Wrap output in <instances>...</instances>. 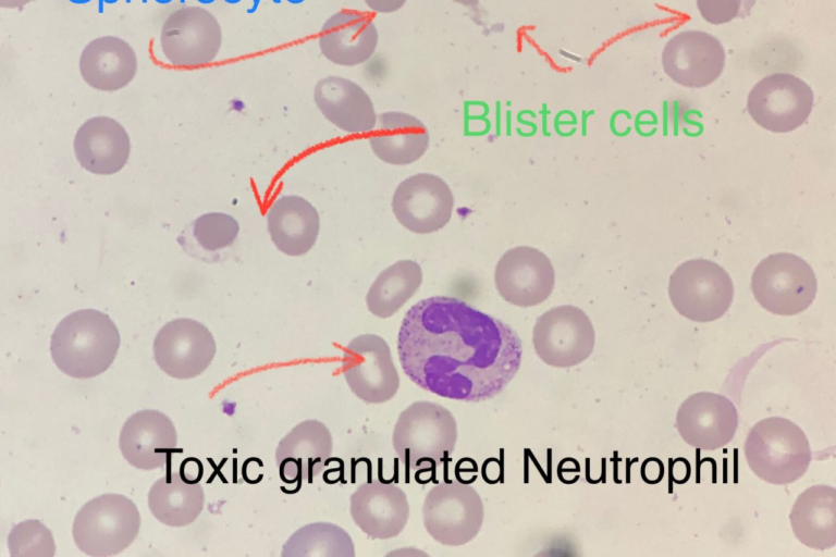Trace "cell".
<instances>
[{"label": "cell", "instance_id": "1", "mask_svg": "<svg viewBox=\"0 0 836 557\" xmlns=\"http://www.w3.org/2000/svg\"><path fill=\"white\" fill-rule=\"evenodd\" d=\"M405 374L440 397L482 401L499 395L517 373L521 341L506 323L464 300L433 296L405 314L397 337Z\"/></svg>", "mask_w": 836, "mask_h": 557}, {"label": "cell", "instance_id": "2", "mask_svg": "<svg viewBox=\"0 0 836 557\" xmlns=\"http://www.w3.org/2000/svg\"><path fill=\"white\" fill-rule=\"evenodd\" d=\"M120 334L110 317L96 309L70 313L51 336L50 352L64 374L89 379L103 373L114 361Z\"/></svg>", "mask_w": 836, "mask_h": 557}, {"label": "cell", "instance_id": "3", "mask_svg": "<svg viewBox=\"0 0 836 557\" xmlns=\"http://www.w3.org/2000/svg\"><path fill=\"white\" fill-rule=\"evenodd\" d=\"M457 434L456 420L448 409L419 400L399 413L392 444L407 469L434 471L453 453Z\"/></svg>", "mask_w": 836, "mask_h": 557}, {"label": "cell", "instance_id": "4", "mask_svg": "<svg viewBox=\"0 0 836 557\" xmlns=\"http://www.w3.org/2000/svg\"><path fill=\"white\" fill-rule=\"evenodd\" d=\"M743 450L752 472L775 485L789 484L800 479L812 459L804 432L783 417L758 421L747 435Z\"/></svg>", "mask_w": 836, "mask_h": 557}, {"label": "cell", "instance_id": "5", "mask_svg": "<svg viewBox=\"0 0 836 557\" xmlns=\"http://www.w3.org/2000/svg\"><path fill=\"white\" fill-rule=\"evenodd\" d=\"M140 515L133 500L107 493L88 500L77 511L72 534L86 555L106 557L127 548L138 535Z\"/></svg>", "mask_w": 836, "mask_h": 557}, {"label": "cell", "instance_id": "6", "mask_svg": "<svg viewBox=\"0 0 836 557\" xmlns=\"http://www.w3.org/2000/svg\"><path fill=\"white\" fill-rule=\"evenodd\" d=\"M751 288L762 308L778 315H795L813 302L817 282L810 264L802 258L777 252L754 269Z\"/></svg>", "mask_w": 836, "mask_h": 557}, {"label": "cell", "instance_id": "7", "mask_svg": "<svg viewBox=\"0 0 836 557\" xmlns=\"http://www.w3.org/2000/svg\"><path fill=\"white\" fill-rule=\"evenodd\" d=\"M668 296L676 311L696 322H712L723 317L734 297L729 274L717 263L692 259L671 275Z\"/></svg>", "mask_w": 836, "mask_h": 557}, {"label": "cell", "instance_id": "8", "mask_svg": "<svg viewBox=\"0 0 836 557\" xmlns=\"http://www.w3.org/2000/svg\"><path fill=\"white\" fill-rule=\"evenodd\" d=\"M484 517L482 499L471 486L443 481L431 487L422 505L428 534L446 546H460L479 533Z\"/></svg>", "mask_w": 836, "mask_h": 557}, {"label": "cell", "instance_id": "9", "mask_svg": "<svg viewBox=\"0 0 836 557\" xmlns=\"http://www.w3.org/2000/svg\"><path fill=\"white\" fill-rule=\"evenodd\" d=\"M595 334L589 317L578 307L562 305L541 314L533 326L532 343L548 366L570 368L593 351Z\"/></svg>", "mask_w": 836, "mask_h": 557}, {"label": "cell", "instance_id": "10", "mask_svg": "<svg viewBox=\"0 0 836 557\" xmlns=\"http://www.w3.org/2000/svg\"><path fill=\"white\" fill-rule=\"evenodd\" d=\"M342 369L351 391L367 404L389 401L399 388L390 347L379 335L354 337L345 347Z\"/></svg>", "mask_w": 836, "mask_h": 557}, {"label": "cell", "instance_id": "11", "mask_svg": "<svg viewBox=\"0 0 836 557\" xmlns=\"http://www.w3.org/2000/svg\"><path fill=\"white\" fill-rule=\"evenodd\" d=\"M222 44L218 20L201 7H184L164 21L160 35L163 55L174 66L196 67L211 63Z\"/></svg>", "mask_w": 836, "mask_h": 557}, {"label": "cell", "instance_id": "12", "mask_svg": "<svg viewBox=\"0 0 836 557\" xmlns=\"http://www.w3.org/2000/svg\"><path fill=\"white\" fill-rule=\"evenodd\" d=\"M813 91L802 79L788 73L762 78L751 89L747 109L761 127L787 133L801 126L813 107Z\"/></svg>", "mask_w": 836, "mask_h": 557}, {"label": "cell", "instance_id": "13", "mask_svg": "<svg viewBox=\"0 0 836 557\" xmlns=\"http://www.w3.org/2000/svg\"><path fill=\"white\" fill-rule=\"evenodd\" d=\"M152 349L156 363L165 374L186 380L200 375L210 366L217 345L202 323L179 318L161 327Z\"/></svg>", "mask_w": 836, "mask_h": 557}, {"label": "cell", "instance_id": "14", "mask_svg": "<svg viewBox=\"0 0 836 557\" xmlns=\"http://www.w3.org/2000/svg\"><path fill=\"white\" fill-rule=\"evenodd\" d=\"M454 197L448 185L438 175L418 173L396 187L392 210L408 231L429 234L444 227L451 220Z\"/></svg>", "mask_w": 836, "mask_h": 557}, {"label": "cell", "instance_id": "15", "mask_svg": "<svg viewBox=\"0 0 836 557\" xmlns=\"http://www.w3.org/2000/svg\"><path fill=\"white\" fill-rule=\"evenodd\" d=\"M495 287L501 297L518 307H532L553 292L555 271L549 257L537 248L518 246L507 250L496 263Z\"/></svg>", "mask_w": 836, "mask_h": 557}, {"label": "cell", "instance_id": "16", "mask_svg": "<svg viewBox=\"0 0 836 557\" xmlns=\"http://www.w3.org/2000/svg\"><path fill=\"white\" fill-rule=\"evenodd\" d=\"M675 426L688 445L702 450H715L734 438L738 412L726 396L699 392L690 395L679 406Z\"/></svg>", "mask_w": 836, "mask_h": 557}, {"label": "cell", "instance_id": "17", "mask_svg": "<svg viewBox=\"0 0 836 557\" xmlns=\"http://www.w3.org/2000/svg\"><path fill=\"white\" fill-rule=\"evenodd\" d=\"M662 65L675 83L701 88L722 74L725 51L714 36L701 30H686L668 40L662 52Z\"/></svg>", "mask_w": 836, "mask_h": 557}, {"label": "cell", "instance_id": "18", "mask_svg": "<svg viewBox=\"0 0 836 557\" xmlns=\"http://www.w3.org/2000/svg\"><path fill=\"white\" fill-rule=\"evenodd\" d=\"M120 450L126 461L139 470L164 466L176 448L177 434L172 420L163 412L144 409L133 413L123 424Z\"/></svg>", "mask_w": 836, "mask_h": 557}, {"label": "cell", "instance_id": "19", "mask_svg": "<svg viewBox=\"0 0 836 557\" xmlns=\"http://www.w3.org/2000/svg\"><path fill=\"white\" fill-rule=\"evenodd\" d=\"M351 516L355 524L373 540L397 536L409 518L405 492L393 483L369 481L351 495Z\"/></svg>", "mask_w": 836, "mask_h": 557}, {"label": "cell", "instance_id": "20", "mask_svg": "<svg viewBox=\"0 0 836 557\" xmlns=\"http://www.w3.org/2000/svg\"><path fill=\"white\" fill-rule=\"evenodd\" d=\"M332 448V435L324 423L309 419L296 424L275 449L281 480L287 484L311 483L327 465Z\"/></svg>", "mask_w": 836, "mask_h": 557}, {"label": "cell", "instance_id": "21", "mask_svg": "<svg viewBox=\"0 0 836 557\" xmlns=\"http://www.w3.org/2000/svg\"><path fill=\"white\" fill-rule=\"evenodd\" d=\"M379 41L378 29L367 14L340 11L322 25L318 44L330 62L342 66H356L367 62Z\"/></svg>", "mask_w": 836, "mask_h": 557}, {"label": "cell", "instance_id": "22", "mask_svg": "<svg viewBox=\"0 0 836 557\" xmlns=\"http://www.w3.org/2000/svg\"><path fill=\"white\" fill-rule=\"evenodd\" d=\"M314 100L323 116L346 133H368L376 127L378 115L372 100L348 78L330 75L320 79L314 89Z\"/></svg>", "mask_w": 836, "mask_h": 557}, {"label": "cell", "instance_id": "23", "mask_svg": "<svg viewBox=\"0 0 836 557\" xmlns=\"http://www.w3.org/2000/svg\"><path fill=\"white\" fill-rule=\"evenodd\" d=\"M130 138L115 120L96 116L86 121L77 131L74 150L79 164L96 174H113L126 163Z\"/></svg>", "mask_w": 836, "mask_h": 557}, {"label": "cell", "instance_id": "24", "mask_svg": "<svg viewBox=\"0 0 836 557\" xmlns=\"http://www.w3.org/2000/svg\"><path fill=\"white\" fill-rule=\"evenodd\" d=\"M267 228L272 243L284 255L298 257L316 244L320 216L306 199L295 195L278 198L267 212Z\"/></svg>", "mask_w": 836, "mask_h": 557}, {"label": "cell", "instance_id": "25", "mask_svg": "<svg viewBox=\"0 0 836 557\" xmlns=\"http://www.w3.org/2000/svg\"><path fill=\"white\" fill-rule=\"evenodd\" d=\"M134 49L115 36H102L89 41L79 58L83 79L93 88L114 91L130 84L137 72Z\"/></svg>", "mask_w": 836, "mask_h": 557}, {"label": "cell", "instance_id": "26", "mask_svg": "<svg viewBox=\"0 0 836 557\" xmlns=\"http://www.w3.org/2000/svg\"><path fill=\"white\" fill-rule=\"evenodd\" d=\"M369 138L373 153L383 162L406 165L420 159L429 147V132L414 115L390 111L378 115Z\"/></svg>", "mask_w": 836, "mask_h": 557}, {"label": "cell", "instance_id": "27", "mask_svg": "<svg viewBox=\"0 0 836 557\" xmlns=\"http://www.w3.org/2000/svg\"><path fill=\"white\" fill-rule=\"evenodd\" d=\"M795 536L813 549H828L836 544V490L817 484L804 490L790 515Z\"/></svg>", "mask_w": 836, "mask_h": 557}, {"label": "cell", "instance_id": "28", "mask_svg": "<svg viewBox=\"0 0 836 557\" xmlns=\"http://www.w3.org/2000/svg\"><path fill=\"white\" fill-rule=\"evenodd\" d=\"M205 493L199 483L184 481L179 472L169 470L157 480L148 493L152 516L169 527H185L202 511Z\"/></svg>", "mask_w": 836, "mask_h": 557}, {"label": "cell", "instance_id": "29", "mask_svg": "<svg viewBox=\"0 0 836 557\" xmlns=\"http://www.w3.org/2000/svg\"><path fill=\"white\" fill-rule=\"evenodd\" d=\"M421 283L420 265L413 260H399L373 281L366 296L367 308L376 317L390 318L415 295Z\"/></svg>", "mask_w": 836, "mask_h": 557}, {"label": "cell", "instance_id": "30", "mask_svg": "<svg viewBox=\"0 0 836 557\" xmlns=\"http://www.w3.org/2000/svg\"><path fill=\"white\" fill-rule=\"evenodd\" d=\"M282 557H354L351 535L331 522H314L296 530L284 543Z\"/></svg>", "mask_w": 836, "mask_h": 557}, {"label": "cell", "instance_id": "31", "mask_svg": "<svg viewBox=\"0 0 836 557\" xmlns=\"http://www.w3.org/2000/svg\"><path fill=\"white\" fill-rule=\"evenodd\" d=\"M8 547L11 557H52L56 554L51 531L35 519L22 521L12 528Z\"/></svg>", "mask_w": 836, "mask_h": 557}, {"label": "cell", "instance_id": "32", "mask_svg": "<svg viewBox=\"0 0 836 557\" xmlns=\"http://www.w3.org/2000/svg\"><path fill=\"white\" fill-rule=\"evenodd\" d=\"M239 232L237 221L226 213L211 212L194 221L193 236L207 251H217L231 246Z\"/></svg>", "mask_w": 836, "mask_h": 557}, {"label": "cell", "instance_id": "33", "mask_svg": "<svg viewBox=\"0 0 836 557\" xmlns=\"http://www.w3.org/2000/svg\"><path fill=\"white\" fill-rule=\"evenodd\" d=\"M755 0H697L702 17L711 24H724L750 13Z\"/></svg>", "mask_w": 836, "mask_h": 557}, {"label": "cell", "instance_id": "34", "mask_svg": "<svg viewBox=\"0 0 836 557\" xmlns=\"http://www.w3.org/2000/svg\"><path fill=\"white\" fill-rule=\"evenodd\" d=\"M664 476L663 462L655 457L647 458L641 466V478L648 484H657Z\"/></svg>", "mask_w": 836, "mask_h": 557}, {"label": "cell", "instance_id": "35", "mask_svg": "<svg viewBox=\"0 0 836 557\" xmlns=\"http://www.w3.org/2000/svg\"><path fill=\"white\" fill-rule=\"evenodd\" d=\"M181 478L189 483H199L204 474V467L199 459L188 457L180 466Z\"/></svg>", "mask_w": 836, "mask_h": 557}, {"label": "cell", "instance_id": "36", "mask_svg": "<svg viewBox=\"0 0 836 557\" xmlns=\"http://www.w3.org/2000/svg\"><path fill=\"white\" fill-rule=\"evenodd\" d=\"M691 474V467L686 458L678 457L669 460V478L676 484L686 483Z\"/></svg>", "mask_w": 836, "mask_h": 557}, {"label": "cell", "instance_id": "37", "mask_svg": "<svg viewBox=\"0 0 836 557\" xmlns=\"http://www.w3.org/2000/svg\"><path fill=\"white\" fill-rule=\"evenodd\" d=\"M367 7L377 13H392L403 8L406 0H364Z\"/></svg>", "mask_w": 836, "mask_h": 557}, {"label": "cell", "instance_id": "38", "mask_svg": "<svg viewBox=\"0 0 836 557\" xmlns=\"http://www.w3.org/2000/svg\"><path fill=\"white\" fill-rule=\"evenodd\" d=\"M33 0H0V5L2 8L8 9H15V8H22L25 4L29 3Z\"/></svg>", "mask_w": 836, "mask_h": 557}, {"label": "cell", "instance_id": "39", "mask_svg": "<svg viewBox=\"0 0 836 557\" xmlns=\"http://www.w3.org/2000/svg\"><path fill=\"white\" fill-rule=\"evenodd\" d=\"M453 1L464 5H476L479 2V0H453Z\"/></svg>", "mask_w": 836, "mask_h": 557}]
</instances>
